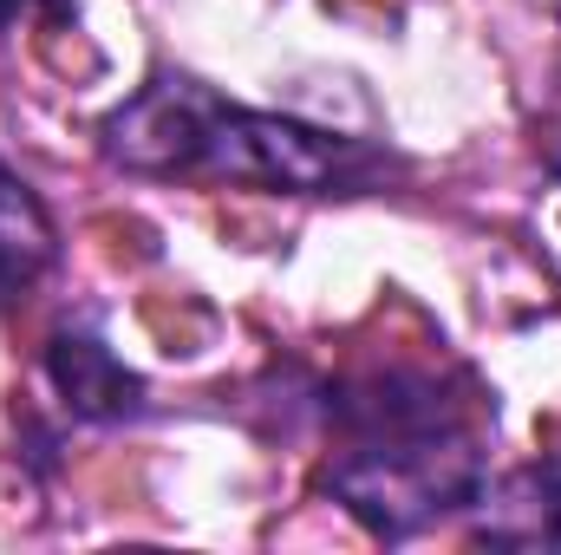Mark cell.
<instances>
[{
	"label": "cell",
	"mask_w": 561,
	"mask_h": 555,
	"mask_svg": "<svg viewBox=\"0 0 561 555\" xmlns=\"http://www.w3.org/2000/svg\"><path fill=\"white\" fill-rule=\"evenodd\" d=\"M53 262H59V236H53L46 203L20 183V170L0 163V307L33 294Z\"/></svg>",
	"instance_id": "cell-5"
},
{
	"label": "cell",
	"mask_w": 561,
	"mask_h": 555,
	"mask_svg": "<svg viewBox=\"0 0 561 555\" xmlns=\"http://www.w3.org/2000/svg\"><path fill=\"white\" fill-rule=\"evenodd\" d=\"M46 380L66 399V412L85 424H118V418L144 412V380L105 347L99 327H59L46 340Z\"/></svg>",
	"instance_id": "cell-3"
},
{
	"label": "cell",
	"mask_w": 561,
	"mask_h": 555,
	"mask_svg": "<svg viewBox=\"0 0 561 555\" xmlns=\"http://www.w3.org/2000/svg\"><path fill=\"white\" fill-rule=\"evenodd\" d=\"M470 536L490 550L516 555H556L561 550V457L523 464L470 503Z\"/></svg>",
	"instance_id": "cell-4"
},
{
	"label": "cell",
	"mask_w": 561,
	"mask_h": 555,
	"mask_svg": "<svg viewBox=\"0 0 561 555\" xmlns=\"http://www.w3.org/2000/svg\"><path fill=\"white\" fill-rule=\"evenodd\" d=\"M542 163H549V170L561 177V112L549 118V125H542Z\"/></svg>",
	"instance_id": "cell-6"
},
{
	"label": "cell",
	"mask_w": 561,
	"mask_h": 555,
	"mask_svg": "<svg viewBox=\"0 0 561 555\" xmlns=\"http://www.w3.org/2000/svg\"><path fill=\"white\" fill-rule=\"evenodd\" d=\"M333 457L320 490L379 543H412L431 523L463 517L490 484V438L477 393H450L437 373L386 366L327 393Z\"/></svg>",
	"instance_id": "cell-1"
},
{
	"label": "cell",
	"mask_w": 561,
	"mask_h": 555,
	"mask_svg": "<svg viewBox=\"0 0 561 555\" xmlns=\"http://www.w3.org/2000/svg\"><path fill=\"white\" fill-rule=\"evenodd\" d=\"M99 150L112 170L131 177L242 183L268 196H366L399 170L386 144L229 105L190 72H157L125 105H112L99 125Z\"/></svg>",
	"instance_id": "cell-2"
}]
</instances>
